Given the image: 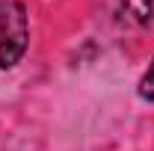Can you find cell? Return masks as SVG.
<instances>
[{
    "mask_svg": "<svg viewBox=\"0 0 154 151\" xmlns=\"http://www.w3.org/2000/svg\"><path fill=\"white\" fill-rule=\"evenodd\" d=\"M139 95L145 101H154V59H151V65H148V71L142 74V80H139Z\"/></svg>",
    "mask_w": 154,
    "mask_h": 151,
    "instance_id": "cell-3",
    "label": "cell"
},
{
    "mask_svg": "<svg viewBox=\"0 0 154 151\" xmlns=\"http://www.w3.org/2000/svg\"><path fill=\"white\" fill-rule=\"evenodd\" d=\"M125 12L136 21V24H148L151 21V0H122Z\"/></svg>",
    "mask_w": 154,
    "mask_h": 151,
    "instance_id": "cell-2",
    "label": "cell"
},
{
    "mask_svg": "<svg viewBox=\"0 0 154 151\" xmlns=\"http://www.w3.org/2000/svg\"><path fill=\"white\" fill-rule=\"evenodd\" d=\"M27 9L18 0H0V68H12L27 51Z\"/></svg>",
    "mask_w": 154,
    "mask_h": 151,
    "instance_id": "cell-1",
    "label": "cell"
}]
</instances>
